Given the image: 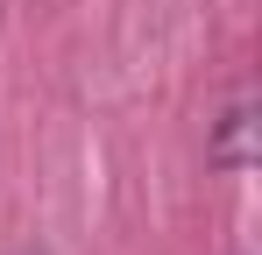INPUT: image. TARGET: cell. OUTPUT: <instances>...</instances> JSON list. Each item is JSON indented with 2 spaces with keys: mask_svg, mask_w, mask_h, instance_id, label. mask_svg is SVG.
Returning <instances> with one entry per match:
<instances>
[{
  "mask_svg": "<svg viewBox=\"0 0 262 255\" xmlns=\"http://www.w3.org/2000/svg\"><path fill=\"white\" fill-rule=\"evenodd\" d=\"M248 99H234L227 114H220V135H213V163L220 170H248Z\"/></svg>",
  "mask_w": 262,
  "mask_h": 255,
  "instance_id": "obj_1",
  "label": "cell"
}]
</instances>
